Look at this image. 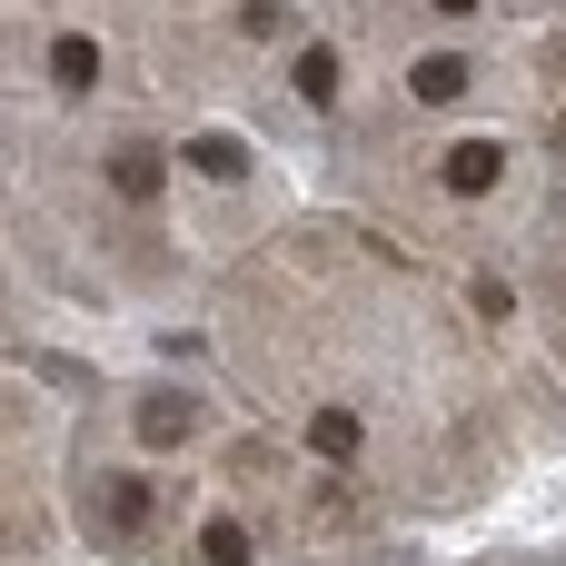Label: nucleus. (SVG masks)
Instances as JSON below:
<instances>
[{
    "mask_svg": "<svg viewBox=\"0 0 566 566\" xmlns=\"http://www.w3.org/2000/svg\"><path fill=\"white\" fill-rule=\"evenodd\" d=\"M497 169H507V149H497V139H458V149H448V189H468V199H478V189H497Z\"/></svg>",
    "mask_w": 566,
    "mask_h": 566,
    "instance_id": "nucleus-4",
    "label": "nucleus"
},
{
    "mask_svg": "<svg viewBox=\"0 0 566 566\" xmlns=\"http://www.w3.org/2000/svg\"><path fill=\"white\" fill-rule=\"evenodd\" d=\"M438 10H478V0H438Z\"/></svg>",
    "mask_w": 566,
    "mask_h": 566,
    "instance_id": "nucleus-11",
    "label": "nucleus"
},
{
    "mask_svg": "<svg viewBox=\"0 0 566 566\" xmlns=\"http://www.w3.org/2000/svg\"><path fill=\"white\" fill-rule=\"evenodd\" d=\"M90 507L109 517V537H149V517H159V488H149V478H99V488H90Z\"/></svg>",
    "mask_w": 566,
    "mask_h": 566,
    "instance_id": "nucleus-1",
    "label": "nucleus"
},
{
    "mask_svg": "<svg viewBox=\"0 0 566 566\" xmlns=\"http://www.w3.org/2000/svg\"><path fill=\"white\" fill-rule=\"evenodd\" d=\"M159 179H169V159H159L149 139H129V149L109 159V189H119V199H159Z\"/></svg>",
    "mask_w": 566,
    "mask_h": 566,
    "instance_id": "nucleus-3",
    "label": "nucleus"
},
{
    "mask_svg": "<svg viewBox=\"0 0 566 566\" xmlns=\"http://www.w3.org/2000/svg\"><path fill=\"white\" fill-rule=\"evenodd\" d=\"M298 99H338V60L328 50H298Z\"/></svg>",
    "mask_w": 566,
    "mask_h": 566,
    "instance_id": "nucleus-9",
    "label": "nucleus"
},
{
    "mask_svg": "<svg viewBox=\"0 0 566 566\" xmlns=\"http://www.w3.org/2000/svg\"><path fill=\"white\" fill-rule=\"evenodd\" d=\"M418 99H428V109L468 99V60H458V50H428V60H418Z\"/></svg>",
    "mask_w": 566,
    "mask_h": 566,
    "instance_id": "nucleus-5",
    "label": "nucleus"
},
{
    "mask_svg": "<svg viewBox=\"0 0 566 566\" xmlns=\"http://www.w3.org/2000/svg\"><path fill=\"white\" fill-rule=\"evenodd\" d=\"M308 448L348 468V458H358V418H348V408H318V418H308Z\"/></svg>",
    "mask_w": 566,
    "mask_h": 566,
    "instance_id": "nucleus-6",
    "label": "nucleus"
},
{
    "mask_svg": "<svg viewBox=\"0 0 566 566\" xmlns=\"http://www.w3.org/2000/svg\"><path fill=\"white\" fill-rule=\"evenodd\" d=\"M50 80H60V90H90V80H99V50H90V40H60V50H50Z\"/></svg>",
    "mask_w": 566,
    "mask_h": 566,
    "instance_id": "nucleus-8",
    "label": "nucleus"
},
{
    "mask_svg": "<svg viewBox=\"0 0 566 566\" xmlns=\"http://www.w3.org/2000/svg\"><path fill=\"white\" fill-rule=\"evenodd\" d=\"M199 566H249V527L239 517H209L199 527Z\"/></svg>",
    "mask_w": 566,
    "mask_h": 566,
    "instance_id": "nucleus-7",
    "label": "nucleus"
},
{
    "mask_svg": "<svg viewBox=\"0 0 566 566\" xmlns=\"http://www.w3.org/2000/svg\"><path fill=\"white\" fill-rule=\"evenodd\" d=\"M189 428H199V398H179V388L139 398V448H179Z\"/></svg>",
    "mask_w": 566,
    "mask_h": 566,
    "instance_id": "nucleus-2",
    "label": "nucleus"
},
{
    "mask_svg": "<svg viewBox=\"0 0 566 566\" xmlns=\"http://www.w3.org/2000/svg\"><path fill=\"white\" fill-rule=\"evenodd\" d=\"M189 159H199L209 179H239V139H189Z\"/></svg>",
    "mask_w": 566,
    "mask_h": 566,
    "instance_id": "nucleus-10",
    "label": "nucleus"
}]
</instances>
